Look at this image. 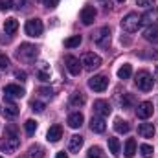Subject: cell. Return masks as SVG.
I'll return each instance as SVG.
<instances>
[{
	"mask_svg": "<svg viewBox=\"0 0 158 158\" xmlns=\"http://www.w3.org/2000/svg\"><path fill=\"white\" fill-rule=\"evenodd\" d=\"M15 77L20 79V81H26V72H22V70H17V72H15Z\"/></svg>",
	"mask_w": 158,
	"mask_h": 158,
	"instance_id": "39",
	"label": "cell"
},
{
	"mask_svg": "<svg viewBox=\"0 0 158 158\" xmlns=\"http://www.w3.org/2000/svg\"><path fill=\"white\" fill-rule=\"evenodd\" d=\"M24 129H26L28 134H33V132L37 131V121H35V119H28V121L24 123Z\"/></svg>",
	"mask_w": 158,
	"mask_h": 158,
	"instance_id": "32",
	"label": "cell"
},
{
	"mask_svg": "<svg viewBox=\"0 0 158 158\" xmlns=\"http://www.w3.org/2000/svg\"><path fill=\"white\" fill-rule=\"evenodd\" d=\"M85 94H81V92H74L72 96H70V105L72 107H83L85 105Z\"/></svg>",
	"mask_w": 158,
	"mask_h": 158,
	"instance_id": "24",
	"label": "cell"
},
{
	"mask_svg": "<svg viewBox=\"0 0 158 158\" xmlns=\"http://www.w3.org/2000/svg\"><path fill=\"white\" fill-rule=\"evenodd\" d=\"M44 109H46V105H44L42 101H35V99L31 101V110H33V112H42Z\"/></svg>",
	"mask_w": 158,
	"mask_h": 158,
	"instance_id": "33",
	"label": "cell"
},
{
	"mask_svg": "<svg viewBox=\"0 0 158 158\" xmlns=\"http://www.w3.org/2000/svg\"><path fill=\"white\" fill-rule=\"evenodd\" d=\"M88 86L96 92H103L107 86H109V79L105 76H94V77L88 79Z\"/></svg>",
	"mask_w": 158,
	"mask_h": 158,
	"instance_id": "8",
	"label": "cell"
},
{
	"mask_svg": "<svg viewBox=\"0 0 158 158\" xmlns=\"http://www.w3.org/2000/svg\"><path fill=\"white\" fill-rule=\"evenodd\" d=\"M17 4H19V6H17V7H19V9H20V7H22V6H24V4H26V0H17Z\"/></svg>",
	"mask_w": 158,
	"mask_h": 158,
	"instance_id": "42",
	"label": "cell"
},
{
	"mask_svg": "<svg viewBox=\"0 0 158 158\" xmlns=\"http://www.w3.org/2000/svg\"><path fill=\"white\" fill-rule=\"evenodd\" d=\"M94 19H96V9H94L92 6H85V7L81 9V22H83L85 26H90V24L94 22Z\"/></svg>",
	"mask_w": 158,
	"mask_h": 158,
	"instance_id": "13",
	"label": "cell"
},
{
	"mask_svg": "<svg viewBox=\"0 0 158 158\" xmlns=\"http://www.w3.org/2000/svg\"><path fill=\"white\" fill-rule=\"evenodd\" d=\"M55 158H68V155H66L64 151H61V153H57V156Z\"/></svg>",
	"mask_w": 158,
	"mask_h": 158,
	"instance_id": "41",
	"label": "cell"
},
{
	"mask_svg": "<svg viewBox=\"0 0 158 158\" xmlns=\"http://www.w3.org/2000/svg\"><path fill=\"white\" fill-rule=\"evenodd\" d=\"M90 129L94 132H105V129H107L105 119L101 118V116H94V118L90 119Z\"/></svg>",
	"mask_w": 158,
	"mask_h": 158,
	"instance_id": "16",
	"label": "cell"
},
{
	"mask_svg": "<svg viewBox=\"0 0 158 158\" xmlns=\"http://www.w3.org/2000/svg\"><path fill=\"white\" fill-rule=\"evenodd\" d=\"M140 153H142V156H143V158H151L155 151H153V147H151V145L143 143V145H140Z\"/></svg>",
	"mask_w": 158,
	"mask_h": 158,
	"instance_id": "31",
	"label": "cell"
},
{
	"mask_svg": "<svg viewBox=\"0 0 158 158\" xmlns=\"http://www.w3.org/2000/svg\"><path fill=\"white\" fill-rule=\"evenodd\" d=\"M118 2H125V0H118Z\"/></svg>",
	"mask_w": 158,
	"mask_h": 158,
	"instance_id": "45",
	"label": "cell"
},
{
	"mask_svg": "<svg viewBox=\"0 0 158 158\" xmlns=\"http://www.w3.org/2000/svg\"><path fill=\"white\" fill-rule=\"evenodd\" d=\"M24 30H26V33H28L30 37H39V35H42V30H44L42 20H40V19H30V20L26 22Z\"/></svg>",
	"mask_w": 158,
	"mask_h": 158,
	"instance_id": "6",
	"label": "cell"
},
{
	"mask_svg": "<svg viewBox=\"0 0 158 158\" xmlns=\"http://www.w3.org/2000/svg\"><path fill=\"white\" fill-rule=\"evenodd\" d=\"M155 77L158 79V66H156V68H155Z\"/></svg>",
	"mask_w": 158,
	"mask_h": 158,
	"instance_id": "43",
	"label": "cell"
},
{
	"mask_svg": "<svg viewBox=\"0 0 158 158\" xmlns=\"http://www.w3.org/2000/svg\"><path fill=\"white\" fill-rule=\"evenodd\" d=\"M123 153H125V158H132L136 155V140H134V138H129V140L125 142Z\"/></svg>",
	"mask_w": 158,
	"mask_h": 158,
	"instance_id": "21",
	"label": "cell"
},
{
	"mask_svg": "<svg viewBox=\"0 0 158 158\" xmlns=\"http://www.w3.org/2000/svg\"><path fill=\"white\" fill-rule=\"evenodd\" d=\"M136 116L140 119H147L153 116V103L151 101H142L136 109Z\"/></svg>",
	"mask_w": 158,
	"mask_h": 158,
	"instance_id": "10",
	"label": "cell"
},
{
	"mask_svg": "<svg viewBox=\"0 0 158 158\" xmlns=\"http://www.w3.org/2000/svg\"><path fill=\"white\" fill-rule=\"evenodd\" d=\"M136 4L142 6V7H153L155 6V0H138Z\"/></svg>",
	"mask_w": 158,
	"mask_h": 158,
	"instance_id": "38",
	"label": "cell"
},
{
	"mask_svg": "<svg viewBox=\"0 0 158 158\" xmlns=\"http://www.w3.org/2000/svg\"><path fill=\"white\" fill-rule=\"evenodd\" d=\"M39 55V48L30 44V42H24L17 48V59L19 61H24V63H33Z\"/></svg>",
	"mask_w": 158,
	"mask_h": 158,
	"instance_id": "1",
	"label": "cell"
},
{
	"mask_svg": "<svg viewBox=\"0 0 158 158\" xmlns=\"http://www.w3.org/2000/svg\"><path fill=\"white\" fill-rule=\"evenodd\" d=\"M48 140L50 142H59L61 138H63V127L59 125V123H55V125H52L50 129H48Z\"/></svg>",
	"mask_w": 158,
	"mask_h": 158,
	"instance_id": "14",
	"label": "cell"
},
{
	"mask_svg": "<svg viewBox=\"0 0 158 158\" xmlns=\"http://www.w3.org/2000/svg\"><path fill=\"white\" fill-rule=\"evenodd\" d=\"M94 112H96L98 116L105 118V116H109V114L112 112V109H110L109 101H105V99H98V101H94Z\"/></svg>",
	"mask_w": 158,
	"mask_h": 158,
	"instance_id": "11",
	"label": "cell"
},
{
	"mask_svg": "<svg viewBox=\"0 0 158 158\" xmlns=\"http://www.w3.org/2000/svg\"><path fill=\"white\" fill-rule=\"evenodd\" d=\"M37 94H40L42 98H50L53 92H52V88H46V86H40L39 90H37Z\"/></svg>",
	"mask_w": 158,
	"mask_h": 158,
	"instance_id": "37",
	"label": "cell"
},
{
	"mask_svg": "<svg viewBox=\"0 0 158 158\" xmlns=\"http://www.w3.org/2000/svg\"><path fill=\"white\" fill-rule=\"evenodd\" d=\"M24 94H26L24 88L19 85H6V88H4V98H9V99H19Z\"/></svg>",
	"mask_w": 158,
	"mask_h": 158,
	"instance_id": "9",
	"label": "cell"
},
{
	"mask_svg": "<svg viewBox=\"0 0 158 158\" xmlns=\"http://www.w3.org/2000/svg\"><path fill=\"white\" fill-rule=\"evenodd\" d=\"M17 30H19L17 19H7V20L4 22V33H6V35H13Z\"/></svg>",
	"mask_w": 158,
	"mask_h": 158,
	"instance_id": "22",
	"label": "cell"
},
{
	"mask_svg": "<svg viewBox=\"0 0 158 158\" xmlns=\"http://www.w3.org/2000/svg\"><path fill=\"white\" fill-rule=\"evenodd\" d=\"M26 156H28V158H42V156H44V149H42L40 145L35 143V145H31V147H30V151L26 153Z\"/></svg>",
	"mask_w": 158,
	"mask_h": 158,
	"instance_id": "25",
	"label": "cell"
},
{
	"mask_svg": "<svg viewBox=\"0 0 158 158\" xmlns=\"http://www.w3.org/2000/svg\"><path fill=\"white\" fill-rule=\"evenodd\" d=\"M35 74H37V77L40 81H50V66L46 63H40L37 66V70H35Z\"/></svg>",
	"mask_w": 158,
	"mask_h": 158,
	"instance_id": "20",
	"label": "cell"
},
{
	"mask_svg": "<svg viewBox=\"0 0 158 158\" xmlns=\"http://www.w3.org/2000/svg\"><path fill=\"white\" fill-rule=\"evenodd\" d=\"M81 64H85L86 70H96V68L101 66V57L98 53H94V52H86L81 57Z\"/></svg>",
	"mask_w": 158,
	"mask_h": 158,
	"instance_id": "5",
	"label": "cell"
},
{
	"mask_svg": "<svg viewBox=\"0 0 158 158\" xmlns=\"http://www.w3.org/2000/svg\"><path fill=\"white\" fill-rule=\"evenodd\" d=\"M0 158H2V156H0Z\"/></svg>",
	"mask_w": 158,
	"mask_h": 158,
	"instance_id": "46",
	"label": "cell"
},
{
	"mask_svg": "<svg viewBox=\"0 0 158 158\" xmlns=\"http://www.w3.org/2000/svg\"><path fill=\"white\" fill-rule=\"evenodd\" d=\"M81 35H74V37H68V39L64 40V46L66 48H76V46H79L81 44Z\"/></svg>",
	"mask_w": 158,
	"mask_h": 158,
	"instance_id": "30",
	"label": "cell"
},
{
	"mask_svg": "<svg viewBox=\"0 0 158 158\" xmlns=\"http://www.w3.org/2000/svg\"><path fill=\"white\" fill-rule=\"evenodd\" d=\"M81 147H83V136L74 134V136L70 138V142H68V151H70V153H79Z\"/></svg>",
	"mask_w": 158,
	"mask_h": 158,
	"instance_id": "17",
	"label": "cell"
},
{
	"mask_svg": "<svg viewBox=\"0 0 158 158\" xmlns=\"http://www.w3.org/2000/svg\"><path fill=\"white\" fill-rule=\"evenodd\" d=\"M20 158H28V156H26V155H24V156H20Z\"/></svg>",
	"mask_w": 158,
	"mask_h": 158,
	"instance_id": "44",
	"label": "cell"
},
{
	"mask_svg": "<svg viewBox=\"0 0 158 158\" xmlns=\"http://www.w3.org/2000/svg\"><path fill=\"white\" fill-rule=\"evenodd\" d=\"M19 145H20V140H19V136L17 134H4V138L0 140V149L4 151V153H15L17 149H19Z\"/></svg>",
	"mask_w": 158,
	"mask_h": 158,
	"instance_id": "3",
	"label": "cell"
},
{
	"mask_svg": "<svg viewBox=\"0 0 158 158\" xmlns=\"http://www.w3.org/2000/svg\"><path fill=\"white\" fill-rule=\"evenodd\" d=\"M44 4H46L48 7H55V6L59 4V0H44Z\"/></svg>",
	"mask_w": 158,
	"mask_h": 158,
	"instance_id": "40",
	"label": "cell"
},
{
	"mask_svg": "<svg viewBox=\"0 0 158 158\" xmlns=\"http://www.w3.org/2000/svg\"><path fill=\"white\" fill-rule=\"evenodd\" d=\"M143 37H145V40H149V42H153V44H158V24L149 26V28L145 30Z\"/></svg>",
	"mask_w": 158,
	"mask_h": 158,
	"instance_id": "19",
	"label": "cell"
},
{
	"mask_svg": "<svg viewBox=\"0 0 158 158\" xmlns=\"http://www.w3.org/2000/svg\"><path fill=\"white\" fill-rule=\"evenodd\" d=\"M114 131L119 132V134H125V132L131 131V125H129V121H125V119H116V121H114Z\"/></svg>",
	"mask_w": 158,
	"mask_h": 158,
	"instance_id": "23",
	"label": "cell"
},
{
	"mask_svg": "<svg viewBox=\"0 0 158 158\" xmlns=\"http://www.w3.org/2000/svg\"><path fill=\"white\" fill-rule=\"evenodd\" d=\"M134 83H136V86H138L140 90H143V92H149V90L153 88V77H151V74L145 72V70H140V72L136 74Z\"/></svg>",
	"mask_w": 158,
	"mask_h": 158,
	"instance_id": "4",
	"label": "cell"
},
{
	"mask_svg": "<svg viewBox=\"0 0 158 158\" xmlns=\"http://www.w3.org/2000/svg\"><path fill=\"white\" fill-rule=\"evenodd\" d=\"M64 63H66V68H68V72H70L72 76H79V74H81V63H79L77 57H74V55H66Z\"/></svg>",
	"mask_w": 158,
	"mask_h": 158,
	"instance_id": "12",
	"label": "cell"
},
{
	"mask_svg": "<svg viewBox=\"0 0 158 158\" xmlns=\"http://www.w3.org/2000/svg\"><path fill=\"white\" fill-rule=\"evenodd\" d=\"M131 74H132V66H131V64H123V66L118 70V77L119 79H129Z\"/></svg>",
	"mask_w": 158,
	"mask_h": 158,
	"instance_id": "29",
	"label": "cell"
},
{
	"mask_svg": "<svg viewBox=\"0 0 158 158\" xmlns=\"http://www.w3.org/2000/svg\"><path fill=\"white\" fill-rule=\"evenodd\" d=\"M13 7V0H0V11H9Z\"/></svg>",
	"mask_w": 158,
	"mask_h": 158,
	"instance_id": "35",
	"label": "cell"
},
{
	"mask_svg": "<svg viewBox=\"0 0 158 158\" xmlns=\"http://www.w3.org/2000/svg\"><path fill=\"white\" fill-rule=\"evenodd\" d=\"M7 66H9V59H7V55H6V53H2V52H0V68H2V70H6Z\"/></svg>",
	"mask_w": 158,
	"mask_h": 158,
	"instance_id": "36",
	"label": "cell"
},
{
	"mask_svg": "<svg viewBox=\"0 0 158 158\" xmlns=\"http://www.w3.org/2000/svg\"><path fill=\"white\" fill-rule=\"evenodd\" d=\"M109 149H110L112 156H119V149H121V143H119L118 138H109Z\"/></svg>",
	"mask_w": 158,
	"mask_h": 158,
	"instance_id": "26",
	"label": "cell"
},
{
	"mask_svg": "<svg viewBox=\"0 0 158 158\" xmlns=\"http://www.w3.org/2000/svg\"><path fill=\"white\" fill-rule=\"evenodd\" d=\"M138 134L142 138H153L155 136V125L153 123H140L138 125Z\"/></svg>",
	"mask_w": 158,
	"mask_h": 158,
	"instance_id": "15",
	"label": "cell"
},
{
	"mask_svg": "<svg viewBox=\"0 0 158 158\" xmlns=\"http://www.w3.org/2000/svg\"><path fill=\"white\" fill-rule=\"evenodd\" d=\"M4 114H6L7 118H17V116H19V107L13 105V103H9V105H6V109H4Z\"/></svg>",
	"mask_w": 158,
	"mask_h": 158,
	"instance_id": "28",
	"label": "cell"
},
{
	"mask_svg": "<svg viewBox=\"0 0 158 158\" xmlns=\"http://www.w3.org/2000/svg\"><path fill=\"white\" fill-rule=\"evenodd\" d=\"M92 40H94L98 46H109V42H110V28H109V26L99 28V30L92 35Z\"/></svg>",
	"mask_w": 158,
	"mask_h": 158,
	"instance_id": "7",
	"label": "cell"
},
{
	"mask_svg": "<svg viewBox=\"0 0 158 158\" xmlns=\"http://www.w3.org/2000/svg\"><path fill=\"white\" fill-rule=\"evenodd\" d=\"M86 156L88 158H101V149H99V147H90Z\"/></svg>",
	"mask_w": 158,
	"mask_h": 158,
	"instance_id": "34",
	"label": "cell"
},
{
	"mask_svg": "<svg viewBox=\"0 0 158 158\" xmlns=\"http://www.w3.org/2000/svg\"><path fill=\"white\" fill-rule=\"evenodd\" d=\"M136 103V98H134V94H123V98H121V107L123 109H129V107H132Z\"/></svg>",
	"mask_w": 158,
	"mask_h": 158,
	"instance_id": "27",
	"label": "cell"
},
{
	"mask_svg": "<svg viewBox=\"0 0 158 158\" xmlns=\"http://www.w3.org/2000/svg\"><path fill=\"white\" fill-rule=\"evenodd\" d=\"M83 121H85V118H83L81 112H72V114L68 116V119H66V123H68L72 129H79V127L83 125Z\"/></svg>",
	"mask_w": 158,
	"mask_h": 158,
	"instance_id": "18",
	"label": "cell"
},
{
	"mask_svg": "<svg viewBox=\"0 0 158 158\" xmlns=\"http://www.w3.org/2000/svg\"><path fill=\"white\" fill-rule=\"evenodd\" d=\"M140 26H142V17H140L138 13H127V15L123 17V20H121V28H123V31H127V33L138 31Z\"/></svg>",
	"mask_w": 158,
	"mask_h": 158,
	"instance_id": "2",
	"label": "cell"
}]
</instances>
